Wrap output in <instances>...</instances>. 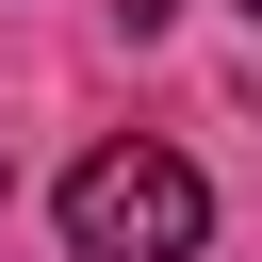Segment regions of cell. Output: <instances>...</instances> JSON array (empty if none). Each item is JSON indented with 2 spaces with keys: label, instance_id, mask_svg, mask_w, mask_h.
Segmentation results:
<instances>
[{
  "label": "cell",
  "instance_id": "1",
  "mask_svg": "<svg viewBox=\"0 0 262 262\" xmlns=\"http://www.w3.org/2000/svg\"><path fill=\"white\" fill-rule=\"evenodd\" d=\"M213 246V180L180 147H82L66 164V262H196Z\"/></svg>",
  "mask_w": 262,
  "mask_h": 262
},
{
  "label": "cell",
  "instance_id": "2",
  "mask_svg": "<svg viewBox=\"0 0 262 262\" xmlns=\"http://www.w3.org/2000/svg\"><path fill=\"white\" fill-rule=\"evenodd\" d=\"M0 196H16V180H0Z\"/></svg>",
  "mask_w": 262,
  "mask_h": 262
}]
</instances>
